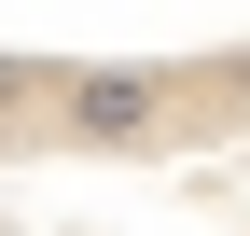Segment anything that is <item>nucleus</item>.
Returning <instances> with one entry per match:
<instances>
[{
  "instance_id": "nucleus-1",
  "label": "nucleus",
  "mask_w": 250,
  "mask_h": 236,
  "mask_svg": "<svg viewBox=\"0 0 250 236\" xmlns=\"http://www.w3.org/2000/svg\"><path fill=\"white\" fill-rule=\"evenodd\" d=\"M167 111H181L167 70H56V83H42V125L83 139V153H153Z\"/></svg>"
},
{
  "instance_id": "nucleus-2",
  "label": "nucleus",
  "mask_w": 250,
  "mask_h": 236,
  "mask_svg": "<svg viewBox=\"0 0 250 236\" xmlns=\"http://www.w3.org/2000/svg\"><path fill=\"white\" fill-rule=\"evenodd\" d=\"M42 83H56V70H28V56H0V139H14V125H42Z\"/></svg>"
}]
</instances>
